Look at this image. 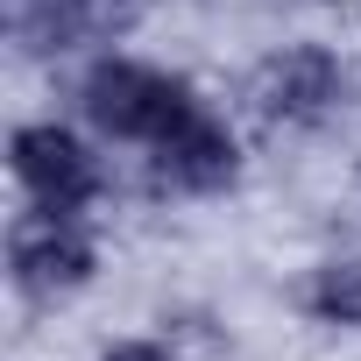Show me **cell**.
Listing matches in <instances>:
<instances>
[{
  "label": "cell",
  "mask_w": 361,
  "mask_h": 361,
  "mask_svg": "<svg viewBox=\"0 0 361 361\" xmlns=\"http://www.w3.org/2000/svg\"><path fill=\"white\" fill-rule=\"evenodd\" d=\"M85 114L106 135H121V142H163L192 114V92L156 78V71H142V64H99L85 78Z\"/></svg>",
  "instance_id": "obj_1"
},
{
  "label": "cell",
  "mask_w": 361,
  "mask_h": 361,
  "mask_svg": "<svg viewBox=\"0 0 361 361\" xmlns=\"http://www.w3.org/2000/svg\"><path fill=\"white\" fill-rule=\"evenodd\" d=\"M15 177L29 185V199L43 206V213H71V206H85L92 199V156L64 135V128H22L15 135Z\"/></svg>",
  "instance_id": "obj_2"
},
{
  "label": "cell",
  "mask_w": 361,
  "mask_h": 361,
  "mask_svg": "<svg viewBox=\"0 0 361 361\" xmlns=\"http://www.w3.org/2000/svg\"><path fill=\"white\" fill-rule=\"evenodd\" d=\"M92 276V241L64 220V213H36L15 227V283L29 298H57V290H78Z\"/></svg>",
  "instance_id": "obj_3"
},
{
  "label": "cell",
  "mask_w": 361,
  "mask_h": 361,
  "mask_svg": "<svg viewBox=\"0 0 361 361\" xmlns=\"http://www.w3.org/2000/svg\"><path fill=\"white\" fill-rule=\"evenodd\" d=\"M333 92H340V64L326 50H312V43L269 57L255 71V85H248V99H255L262 121H312V114L333 106Z\"/></svg>",
  "instance_id": "obj_4"
},
{
  "label": "cell",
  "mask_w": 361,
  "mask_h": 361,
  "mask_svg": "<svg viewBox=\"0 0 361 361\" xmlns=\"http://www.w3.org/2000/svg\"><path fill=\"white\" fill-rule=\"evenodd\" d=\"M156 163H163L170 185H185V192H220L227 177H234V142H227L220 121H206V114L192 106L185 121L156 142Z\"/></svg>",
  "instance_id": "obj_5"
},
{
  "label": "cell",
  "mask_w": 361,
  "mask_h": 361,
  "mask_svg": "<svg viewBox=\"0 0 361 361\" xmlns=\"http://www.w3.org/2000/svg\"><path fill=\"white\" fill-rule=\"evenodd\" d=\"M8 29L29 50H71L92 36V0H8Z\"/></svg>",
  "instance_id": "obj_6"
},
{
  "label": "cell",
  "mask_w": 361,
  "mask_h": 361,
  "mask_svg": "<svg viewBox=\"0 0 361 361\" xmlns=\"http://www.w3.org/2000/svg\"><path fill=\"white\" fill-rule=\"evenodd\" d=\"M312 312H319V319H340V326H361V262H333V269H319V283H312Z\"/></svg>",
  "instance_id": "obj_7"
},
{
  "label": "cell",
  "mask_w": 361,
  "mask_h": 361,
  "mask_svg": "<svg viewBox=\"0 0 361 361\" xmlns=\"http://www.w3.org/2000/svg\"><path fill=\"white\" fill-rule=\"evenodd\" d=\"M149 0H92V36H128Z\"/></svg>",
  "instance_id": "obj_8"
},
{
  "label": "cell",
  "mask_w": 361,
  "mask_h": 361,
  "mask_svg": "<svg viewBox=\"0 0 361 361\" xmlns=\"http://www.w3.org/2000/svg\"><path fill=\"white\" fill-rule=\"evenodd\" d=\"M106 361H170V354H163V347H142V340H128V347H114Z\"/></svg>",
  "instance_id": "obj_9"
}]
</instances>
